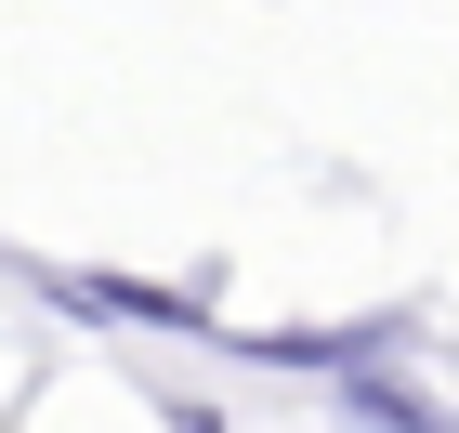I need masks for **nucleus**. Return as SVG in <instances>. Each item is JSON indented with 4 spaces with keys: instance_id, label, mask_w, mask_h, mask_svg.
Returning <instances> with one entry per match:
<instances>
[{
    "instance_id": "obj_4",
    "label": "nucleus",
    "mask_w": 459,
    "mask_h": 433,
    "mask_svg": "<svg viewBox=\"0 0 459 433\" xmlns=\"http://www.w3.org/2000/svg\"><path fill=\"white\" fill-rule=\"evenodd\" d=\"M158 420H171V433H223V407L211 394H158Z\"/></svg>"
},
{
    "instance_id": "obj_1",
    "label": "nucleus",
    "mask_w": 459,
    "mask_h": 433,
    "mask_svg": "<svg viewBox=\"0 0 459 433\" xmlns=\"http://www.w3.org/2000/svg\"><path fill=\"white\" fill-rule=\"evenodd\" d=\"M39 302H66L92 328H158V342H211V276L171 289V276H118V263H39Z\"/></svg>"
},
{
    "instance_id": "obj_2",
    "label": "nucleus",
    "mask_w": 459,
    "mask_h": 433,
    "mask_svg": "<svg viewBox=\"0 0 459 433\" xmlns=\"http://www.w3.org/2000/svg\"><path fill=\"white\" fill-rule=\"evenodd\" d=\"M223 355L289 368V381H342V368H368V355H407V316H342V328H237Z\"/></svg>"
},
{
    "instance_id": "obj_3",
    "label": "nucleus",
    "mask_w": 459,
    "mask_h": 433,
    "mask_svg": "<svg viewBox=\"0 0 459 433\" xmlns=\"http://www.w3.org/2000/svg\"><path fill=\"white\" fill-rule=\"evenodd\" d=\"M328 394H342V420H354V433H459V407H446V394H420V381H407L394 355L342 368Z\"/></svg>"
}]
</instances>
